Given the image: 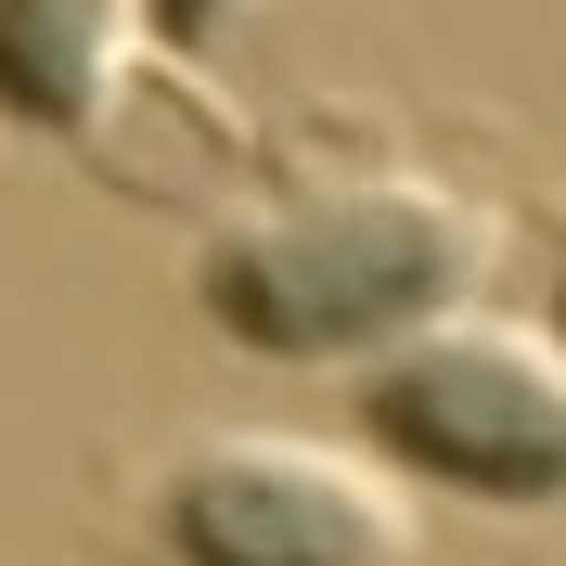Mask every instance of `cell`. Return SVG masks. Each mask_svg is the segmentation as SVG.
Instances as JSON below:
<instances>
[{
  "mask_svg": "<svg viewBox=\"0 0 566 566\" xmlns=\"http://www.w3.org/2000/svg\"><path fill=\"white\" fill-rule=\"evenodd\" d=\"M129 566H412V502L348 438L193 424L129 463Z\"/></svg>",
  "mask_w": 566,
  "mask_h": 566,
  "instance_id": "3",
  "label": "cell"
},
{
  "mask_svg": "<svg viewBox=\"0 0 566 566\" xmlns=\"http://www.w3.org/2000/svg\"><path fill=\"white\" fill-rule=\"evenodd\" d=\"M360 451L476 515H566V335L451 310L360 360Z\"/></svg>",
  "mask_w": 566,
  "mask_h": 566,
  "instance_id": "2",
  "label": "cell"
},
{
  "mask_svg": "<svg viewBox=\"0 0 566 566\" xmlns=\"http://www.w3.org/2000/svg\"><path fill=\"white\" fill-rule=\"evenodd\" d=\"M142 13H155L168 39H232V27L258 13V0H142Z\"/></svg>",
  "mask_w": 566,
  "mask_h": 566,
  "instance_id": "5",
  "label": "cell"
},
{
  "mask_svg": "<svg viewBox=\"0 0 566 566\" xmlns=\"http://www.w3.org/2000/svg\"><path fill=\"white\" fill-rule=\"evenodd\" d=\"M554 335H566V258H554Z\"/></svg>",
  "mask_w": 566,
  "mask_h": 566,
  "instance_id": "6",
  "label": "cell"
},
{
  "mask_svg": "<svg viewBox=\"0 0 566 566\" xmlns=\"http://www.w3.org/2000/svg\"><path fill=\"white\" fill-rule=\"evenodd\" d=\"M476 271H490V219L463 193L348 168V180H283L271 207L219 219V245L193 258V310L245 360H348L451 322Z\"/></svg>",
  "mask_w": 566,
  "mask_h": 566,
  "instance_id": "1",
  "label": "cell"
},
{
  "mask_svg": "<svg viewBox=\"0 0 566 566\" xmlns=\"http://www.w3.org/2000/svg\"><path fill=\"white\" fill-rule=\"evenodd\" d=\"M142 0H0V129L104 142L116 91L142 65Z\"/></svg>",
  "mask_w": 566,
  "mask_h": 566,
  "instance_id": "4",
  "label": "cell"
}]
</instances>
